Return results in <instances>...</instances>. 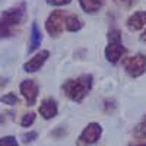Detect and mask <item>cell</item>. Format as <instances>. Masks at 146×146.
I'll return each instance as SVG.
<instances>
[{"mask_svg": "<svg viewBox=\"0 0 146 146\" xmlns=\"http://www.w3.org/2000/svg\"><path fill=\"white\" fill-rule=\"evenodd\" d=\"M27 15V5L21 2L0 13V40L10 38L16 34Z\"/></svg>", "mask_w": 146, "mask_h": 146, "instance_id": "1", "label": "cell"}, {"mask_svg": "<svg viewBox=\"0 0 146 146\" xmlns=\"http://www.w3.org/2000/svg\"><path fill=\"white\" fill-rule=\"evenodd\" d=\"M94 86V76L91 73H83L76 78H70L63 82L62 91L67 98L73 102H82Z\"/></svg>", "mask_w": 146, "mask_h": 146, "instance_id": "2", "label": "cell"}, {"mask_svg": "<svg viewBox=\"0 0 146 146\" xmlns=\"http://www.w3.org/2000/svg\"><path fill=\"white\" fill-rule=\"evenodd\" d=\"M108 38V44L105 47V58L108 63L111 64H117L121 57H123L126 54V47L123 45V42H121V31L120 29H111L108 32L107 35Z\"/></svg>", "mask_w": 146, "mask_h": 146, "instance_id": "3", "label": "cell"}, {"mask_svg": "<svg viewBox=\"0 0 146 146\" xmlns=\"http://www.w3.org/2000/svg\"><path fill=\"white\" fill-rule=\"evenodd\" d=\"M123 69L130 78H140L146 72V56L143 53H137L123 58Z\"/></svg>", "mask_w": 146, "mask_h": 146, "instance_id": "4", "label": "cell"}, {"mask_svg": "<svg viewBox=\"0 0 146 146\" xmlns=\"http://www.w3.org/2000/svg\"><path fill=\"white\" fill-rule=\"evenodd\" d=\"M101 136H102V126L96 121H92L82 130V133L78 137L76 146H92L101 139Z\"/></svg>", "mask_w": 146, "mask_h": 146, "instance_id": "5", "label": "cell"}, {"mask_svg": "<svg viewBox=\"0 0 146 146\" xmlns=\"http://www.w3.org/2000/svg\"><path fill=\"white\" fill-rule=\"evenodd\" d=\"M64 19H66V13L64 10H53L48 18L45 19V31L50 34L53 38L62 35L63 29H64Z\"/></svg>", "mask_w": 146, "mask_h": 146, "instance_id": "6", "label": "cell"}, {"mask_svg": "<svg viewBox=\"0 0 146 146\" xmlns=\"http://www.w3.org/2000/svg\"><path fill=\"white\" fill-rule=\"evenodd\" d=\"M19 91H21L22 96L25 98L28 107L35 105L36 100H38L40 86H38V83H36L34 79H25V80H22L21 85H19Z\"/></svg>", "mask_w": 146, "mask_h": 146, "instance_id": "7", "label": "cell"}, {"mask_svg": "<svg viewBox=\"0 0 146 146\" xmlns=\"http://www.w3.org/2000/svg\"><path fill=\"white\" fill-rule=\"evenodd\" d=\"M48 58H50V51H48V50H41V51H38L32 58H29L28 62L23 64V70H25L27 73L38 72L45 64V62Z\"/></svg>", "mask_w": 146, "mask_h": 146, "instance_id": "8", "label": "cell"}, {"mask_svg": "<svg viewBox=\"0 0 146 146\" xmlns=\"http://www.w3.org/2000/svg\"><path fill=\"white\" fill-rule=\"evenodd\" d=\"M38 113L44 120H51L58 114V104L53 96H47L41 101V105L38 108Z\"/></svg>", "mask_w": 146, "mask_h": 146, "instance_id": "9", "label": "cell"}, {"mask_svg": "<svg viewBox=\"0 0 146 146\" xmlns=\"http://www.w3.org/2000/svg\"><path fill=\"white\" fill-rule=\"evenodd\" d=\"M126 27L133 32L143 29L146 27V10H137L131 13L126 21Z\"/></svg>", "mask_w": 146, "mask_h": 146, "instance_id": "10", "label": "cell"}, {"mask_svg": "<svg viewBox=\"0 0 146 146\" xmlns=\"http://www.w3.org/2000/svg\"><path fill=\"white\" fill-rule=\"evenodd\" d=\"M42 42V32L41 29L38 28V23L35 21L32 22L31 25V35H29V47H28V51L29 53H34L36 48H38Z\"/></svg>", "mask_w": 146, "mask_h": 146, "instance_id": "11", "label": "cell"}, {"mask_svg": "<svg viewBox=\"0 0 146 146\" xmlns=\"http://www.w3.org/2000/svg\"><path fill=\"white\" fill-rule=\"evenodd\" d=\"M64 28L69 32H78V31H80L83 28V21L78 15H66Z\"/></svg>", "mask_w": 146, "mask_h": 146, "instance_id": "12", "label": "cell"}, {"mask_svg": "<svg viewBox=\"0 0 146 146\" xmlns=\"http://www.w3.org/2000/svg\"><path fill=\"white\" fill-rule=\"evenodd\" d=\"M80 7L89 15H94L104 6V0H79Z\"/></svg>", "mask_w": 146, "mask_h": 146, "instance_id": "13", "label": "cell"}, {"mask_svg": "<svg viewBox=\"0 0 146 146\" xmlns=\"http://www.w3.org/2000/svg\"><path fill=\"white\" fill-rule=\"evenodd\" d=\"M133 136L139 140H146V118H143L140 123H137L133 129Z\"/></svg>", "mask_w": 146, "mask_h": 146, "instance_id": "14", "label": "cell"}, {"mask_svg": "<svg viewBox=\"0 0 146 146\" xmlns=\"http://www.w3.org/2000/svg\"><path fill=\"white\" fill-rule=\"evenodd\" d=\"M0 101H2L3 104H6V105H16V104H19L18 95L13 94V92H7V94L2 95L0 96Z\"/></svg>", "mask_w": 146, "mask_h": 146, "instance_id": "15", "label": "cell"}, {"mask_svg": "<svg viewBox=\"0 0 146 146\" xmlns=\"http://www.w3.org/2000/svg\"><path fill=\"white\" fill-rule=\"evenodd\" d=\"M35 118H36V114L32 113V111L23 114V117L21 118V126H22V127H31V126L35 123Z\"/></svg>", "mask_w": 146, "mask_h": 146, "instance_id": "16", "label": "cell"}, {"mask_svg": "<svg viewBox=\"0 0 146 146\" xmlns=\"http://www.w3.org/2000/svg\"><path fill=\"white\" fill-rule=\"evenodd\" d=\"M36 137H38V133H36L35 130H29V131H25V133H23V135L21 136L22 142L25 143V145H28V143H32L34 140H36Z\"/></svg>", "mask_w": 146, "mask_h": 146, "instance_id": "17", "label": "cell"}, {"mask_svg": "<svg viewBox=\"0 0 146 146\" xmlns=\"http://www.w3.org/2000/svg\"><path fill=\"white\" fill-rule=\"evenodd\" d=\"M0 146H19L15 136H3L0 137Z\"/></svg>", "mask_w": 146, "mask_h": 146, "instance_id": "18", "label": "cell"}, {"mask_svg": "<svg viewBox=\"0 0 146 146\" xmlns=\"http://www.w3.org/2000/svg\"><path fill=\"white\" fill-rule=\"evenodd\" d=\"M102 108H104V113H107V114L113 113L114 110L117 108V102H115V100H113V98H107V100L104 101Z\"/></svg>", "mask_w": 146, "mask_h": 146, "instance_id": "19", "label": "cell"}, {"mask_svg": "<svg viewBox=\"0 0 146 146\" xmlns=\"http://www.w3.org/2000/svg\"><path fill=\"white\" fill-rule=\"evenodd\" d=\"M67 133V130H66V126H58V127H56L54 130H53V133L51 135L54 136V137H62V136H64Z\"/></svg>", "mask_w": 146, "mask_h": 146, "instance_id": "20", "label": "cell"}, {"mask_svg": "<svg viewBox=\"0 0 146 146\" xmlns=\"http://www.w3.org/2000/svg\"><path fill=\"white\" fill-rule=\"evenodd\" d=\"M47 3L50 6H66L72 3V0H47Z\"/></svg>", "mask_w": 146, "mask_h": 146, "instance_id": "21", "label": "cell"}, {"mask_svg": "<svg viewBox=\"0 0 146 146\" xmlns=\"http://www.w3.org/2000/svg\"><path fill=\"white\" fill-rule=\"evenodd\" d=\"M114 2L120 6H124V7H130L133 6V3H135V0H114Z\"/></svg>", "mask_w": 146, "mask_h": 146, "instance_id": "22", "label": "cell"}, {"mask_svg": "<svg viewBox=\"0 0 146 146\" xmlns=\"http://www.w3.org/2000/svg\"><path fill=\"white\" fill-rule=\"evenodd\" d=\"M7 83H9V79H7V78H2V76H0V88L6 86Z\"/></svg>", "mask_w": 146, "mask_h": 146, "instance_id": "23", "label": "cell"}, {"mask_svg": "<svg viewBox=\"0 0 146 146\" xmlns=\"http://www.w3.org/2000/svg\"><path fill=\"white\" fill-rule=\"evenodd\" d=\"M129 146H146V140H140V142H136V143H130Z\"/></svg>", "mask_w": 146, "mask_h": 146, "instance_id": "24", "label": "cell"}, {"mask_svg": "<svg viewBox=\"0 0 146 146\" xmlns=\"http://www.w3.org/2000/svg\"><path fill=\"white\" fill-rule=\"evenodd\" d=\"M139 40L142 41V42H146V29L140 34V36H139Z\"/></svg>", "mask_w": 146, "mask_h": 146, "instance_id": "25", "label": "cell"}, {"mask_svg": "<svg viewBox=\"0 0 146 146\" xmlns=\"http://www.w3.org/2000/svg\"><path fill=\"white\" fill-rule=\"evenodd\" d=\"M3 123H5V117L0 114V124H3Z\"/></svg>", "mask_w": 146, "mask_h": 146, "instance_id": "26", "label": "cell"}]
</instances>
